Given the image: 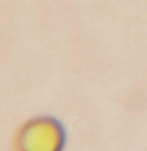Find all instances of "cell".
<instances>
[{"mask_svg": "<svg viewBox=\"0 0 147 151\" xmlns=\"http://www.w3.org/2000/svg\"><path fill=\"white\" fill-rule=\"evenodd\" d=\"M28 151H59L62 146V131L52 120H38L25 132Z\"/></svg>", "mask_w": 147, "mask_h": 151, "instance_id": "1", "label": "cell"}]
</instances>
